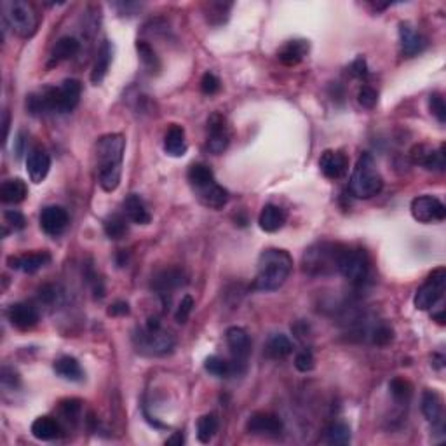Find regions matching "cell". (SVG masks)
Here are the masks:
<instances>
[{"label": "cell", "mask_w": 446, "mask_h": 446, "mask_svg": "<svg viewBox=\"0 0 446 446\" xmlns=\"http://www.w3.org/2000/svg\"><path fill=\"white\" fill-rule=\"evenodd\" d=\"M59 298H61V293H59V288L54 286V284H44V286L39 290V300H41V303H44V305H52V303L59 302Z\"/></svg>", "instance_id": "f6af8a7d"}, {"label": "cell", "mask_w": 446, "mask_h": 446, "mask_svg": "<svg viewBox=\"0 0 446 446\" xmlns=\"http://www.w3.org/2000/svg\"><path fill=\"white\" fill-rule=\"evenodd\" d=\"M125 138L119 133L105 134L97 143L98 183L105 192H114L121 185Z\"/></svg>", "instance_id": "7a4b0ae2"}, {"label": "cell", "mask_w": 446, "mask_h": 446, "mask_svg": "<svg viewBox=\"0 0 446 446\" xmlns=\"http://www.w3.org/2000/svg\"><path fill=\"white\" fill-rule=\"evenodd\" d=\"M25 134L19 133L18 138H16V147H14V154L18 155V157H21L23 154H25Z\"/></svg>", "instance_id": "11a10c76"}, {"label": "cell", "mask_w": 446, "mask_h": 446, "mask_svg": "<svg viewBox=\"0 0 446 446\" xmlns=\"http://www.w3.org/2000/svg\"><path fill=\"white\" fill-rule=\"evenodd\" d=\"M183 284H187V276L181 269H164L152 279V288L157 292L159 296L166 298L168 295H173L174 290L181 288Z\"/></svg>", "instance_id": "9a60e30c"}, {"label": "cell", "mask_w": 446, "mask_h": 446, "mask_svg": "<svg viewBox=\"0 0 446 446\" xmlns=\"http://www.w3.org/2000/svg\"><path fill=\"white\" fill-rule=\"evenodd\" d=\"M30 431H32V436L35 439H39V441H52V439H58L61 436L63 429L61 424L56 418L39 417L34 420Z\"/></svg>", "instance_id": "484cf974"}, {"label": "cell", "mask_w": 446, "mask_h": 446, "mask_svg": "<svg viewBox=\"0 0 446 446\" xmlns=\"http://www.w3.org/2000/svg\"><path fill=\"white\" fill-rule=\"evenodd\" d=\"M431 150H432V148L427 147V145H415V147L412 148V152H409L412 163L418 164V166H422V164L425 163L427 155L431 154Z\"/></svg>", "instance_id": "f907efd6"}, {"label": "cell", "mask_w": 446, "mask_h": 446, "mask_svg": "<svg viewBox=\"0 0 446 446\" xmlns=\"http://www.w3.org/2000/svg\"><path fill=\"white\" fill-rule=\"evenodd\" d=\"M389 389H391V394L394 396L396 401H406L412 396V385L403 378L392 380L391 384H389Z\"/></svg>", "instance_id": "60d3db41"}, {"label": "cell", "mask_w": 446, "mask_h": 446, "mask_svg": "<svg viewBox=\"0 0 446 446\" xmlns=\"http://www.w3.org/2000/svg\"><path fill=\"white\" fill-rule=\"evenodd\" d=\"M372 336H373V343H376V345L380 347H385L392 342V338H394V332H392L387 325H380L378 328L373 330Z\"/></svg>", "instance_id": "681fc988"}, {"label": "cell", "mask_w": 446, "mask_h": 446, "mask_svg": "<svg viewBox=\"0 0 446 446\" xmlns=\"http://www.w3.org/2000/svg\"><path fill=\"white\" fill-rule=\"evenodd\" d=\"M338 272L352 284H363L369 274V260L365 250L343 247L338 260Z\"/></svg>", "instance_id": "ba28073f"}, {"label": "cell", "mask_w": 446, "mask_h": 446, "mask_svg": "<svg viewBox=\"0 0 446 446\" xmlns=\"http://www.w3.org/2000/svg\"><path fill=\"white\" fill-rule=\"evenodd\" d=\"M9 136V114L8 112H4V138L8 140Z\"/></svg>", "instance_id": "6f0895ef"}, {"label": "cell", "mask_w": 446, "mask_h": 446, "mask_svg": "<svg viewBox=\"0 0 446 446\" xmlns=\"http://www.w3.org/2000/svg\"><path fill=\"white\" fill-rule=\"evenodd\" d=\"M307 52H309V42L303 39H295V41H288L279 49L277 58L286 67H295L300 61H303Z\"/></svg>", "instance_id": "603a6c76"}, {"label": "cell", "mask_w": 446, "mask_h": 446, "mask_svg": "<svg viewBox=\"0 0 446 446\" xmlns=\"http://www.w3.org/2000/svg\"><path fill=\"white\" fill-rule=\"evenodd\" d=\"M4 11V21L18 37L28 39L37 32L39 18L34 8L23 0H11L2 4Z\"/></svg>", "instance_id": "52a82bcc"}, {"label": "cell", "mask_w": 446, "mask_h": 446, "mask_svg": "<svg viewBox=\"0 0 446 446\" xmlns=\"http://www.w3.org/2000/svg\"><path fill=\"white\" fill-rule=\"evenodd\" d=\"M265 352L270 359H284L293 352L292 340L286 335H272L265 345Z\"/></svg>", "instance_id": "1f68e13d"}, {"label": "cell", "mask_w": 446, "mask_h": 446, "mask_svg": "<svg viewBox=\"0 0 446 446\" xmlns=\"http://www.w3.org/2000/svg\"><path fill=\"white\" fill-rule=\"evenodd\" d=\"M54 372L61 378L70 380V382H81L84 378V372L81 368V363L72 356H61L54 361Z\"/></svg>", "instance_id": "f546056e"}, {"label": "cell", "mask_w": 446, "mask_h": 446, "mask_svg": "<svg viewBox=\"0 0 446 446\" xmlns=\"http://www.w3.org/2000/svg\"><path fill=\"white\" fill-rule=\"evenodd\" d=\"M319 168L328 180H340L349 170V159L340 150H325L319 159Z\"/></svg>", "instance_id": "2e32d148"}, {"label": "cell", "mask_w": 446, "mask_h": 446, "mask_svg": "<svg viewBox=\"0 0 446 446\" xmlns=\"http://www.w3.org/2000/svg\"><path fill=\"white\" fill-rule=\"evenodd\" d=\"M293 270V259L288 251L270 247L259 256V272L254 277V292H276L288 281Z\"/></svg>", "instance_id": "3957f363"}, {"label": "cell", "mask_w": 446, "mask_h": 446, "mask_svg": "<svg viewBox=\"0 0 446 446\" xmlns=\"http://www.w3.org/2000/svg\"><path fill=\"white\" fill-rule=\"evenodd\" d=\"M382 188H384V178L376 170L375 159L372 154L365 152L358 159V164L349 180L350 194L358 199H372L382 192Z\"/></svg>", "instance_id": "5b68a950"}, {"label": "cell", "mask_w": 446, "mask_h": 446, "mask_svg": "<svg viewBox=\"0 0 446 446\" xmlns=\"http://www.w3.org/2000/svg\"><path fill=\"white\" fill-rule=\"evenodd\" d=\"M28 196V187L21 178H12L0 187V199L6 204H19Z\"/></svg>", "instance_id": "f1b7e54d"}, {"label": "cell", "mask_w": 446, "mask_h": 446, "mask_svg": "<svg viewBox=\"0 0 446 446\" xmlns=\"http://www.w3.org/2000/svg\"><path fill=\"white\" fill-rule=\"evenodd\" d=\"M103 230L110 239H122L128 234V220L119 213L110 214L103 220Z\"/></svg>", "instance_id": "e575fe53"}, {"label": "cell", "mask_w": 446, "mask_h": 446, "mask_svg": "<svg viewBox=\"0 0 446 446\" xmlns=\"http://www.w3.org/2000/svg\"><path fill=\"white\" fill-rule=\"evenodd\" d=\"M247 432L259 436H279L283 431V420L269 412H256L247 418Z\"/></svg>", "instance_id": "5bb4252c"}, {"label": "cell", "mask_w": 446, "mask_h": 446, "mask_svg": "<svg viewBox=\"0 0 446 446\" xmlns=\"http://www.w3.org/2000/svg\"><path fill=\"white\" fill-rule=\"evenodd\" d=\"M4 225L9 227L12 232H18L26 227V218L23 216L21 211L18 210H8L4 213Z\"/></svg>", "instance_id": "b9f144b4"}, {"label": "cell", "mask_w": 446, "mask_h": 446, "mask_svg": "<svg viewBox=\"0 0 446 446\" xmlns=\"http://www.w3.org/2000/svg\"><path fill=\"white\" fill-rule=\"evenodd\" d=\"M326 441L330 445H347L350 443V429L343 422H335L326 429Z\"/></svg>", "instance_id": "d590c367"}, {"label": "cell", "mask_w": 446, "mask_h": 446, "mask_svg": "<svg viewBox=\"0 0 446 446\" xmlns=\"http://www.w3.org/2000/svg\"><path fill=\"white\" fill-rule=\"evenodd\" d=\"M68 213L65 207L61 206H48L42 210L41 213V229L44 230L48 236L56 237L59 234L65 232L68 227Z\"/></svg>", "instance_id": "e0dca14e"}, {"label": "cell", "mask_w": 446, "mask_h": 446, "mask_svg": "<svg viewBox=\"0 0 446 446\" xmlns=\"http://www.w3.org/2000/svg\"><path fill=\"white\" fill-rule=\"evenodd\" d=\"M225 340L234 356V363H230V368H232L234 373L237 366L246 365L247 356L251 354V340L246 330L239 328V326H230L225 333Z\"/></svg>", "instance_id": "8fae6325"}, {"label": "cell", "mask_w": 446, "mask_h": 446, "mask_svg": "<svg viewBox=\"0 0 446 446\" xmlns=\"http://www.w3.org/2000/svg\"><path fill=\"white\" fill-rule=\"evenodd\" d=\"M183 443V436L181 434H174L173 438H170L166 441V445H181Z\"/></svg>", "instance_id": "9f6ffc18"}, {"label": "cell", "mask_w": 446, "mask_h": 446, "mask_svg": "<svg viewBox=\"0 0 446 446\" xmlns=\"http://www.w3.org/2000/svg\"><path fill=\"white\" fill-rule=\"evenodd\" d=\"M358 101L363 108H375L376 101H378V92L372 88V85H363L358 92Z\"/></svg>", "instance_id": "7bdbcfd3"}, {"label": "cell", "mask_w": 446, "mask_h": 446, "mask_svg": "<svg viewBox=\"0 0 446 446\" xmlns=\"http://www.w3.org/2000/svg\"><path fill=\"white\" fill-rule=\"evenodd\" d=\"M422 166H424L425 170H429V171L443 173V171H445V166H446L445 145H441V147H439L438 150H434V148H432L431 154L427 155V159H425V163L422 164Z\"/></svg>", "instance_id": "f35d334b"}, {"label": "cell", "mask_w": 446, "mask_h": 446, "mask_svg": "<svg viewBox=\"0 0 446 446\" xmlns=\"http://www.w3.org/2000/svg\"><path fill=\"white\" fill-rule=\"evenodd\" d=\"M8 319L11 321V325L14 326V328L26 332V330H32L34 326H37L39 319H41V314H39V309L34 303L18 302L9 307Z\"/></svg>", "instance_id": "7c38bea8"}, {"label": "cell", "mask_w": 446, "mask_h": 446, "mask_svg": "<svg viewBox=\"0 0 446 446\" xmlns=\"http://www.w3.org/2000/svg\"><path fill=\"white\" fill-rule=\"evenodd\" d=\"M136 51H138V54H140V59L143 61V65L148 68V70L154 72V70H159V68H161V61H159L157 54H155V51H154V48H152V45L148 44V42L138 41L136 42Z\"/></svg>", "instance_id": "8d00e7d4"}, {"label": "cell", "mask_w": 446, "mask_h": 446, "mask_svg": "<svg viewBox=\"0 0 446 446\" xmlns=\"http://www.w3.org/2000/svg\"><path fill=\"white\" fill-rule=\"evenodd\" d=\"M79 51H81V42H79L75 37L65 35V37L58 39V42H56L54 48H52L51 59L52 63L67 61V59L74 58Z\"/></svg>", "instance_id": "4dcf8cb0"}, {"label": "cell", "mask_w": 446, "mask_h": 446, "mask_svg": "<svg viewBox=\"0 0 446 446\" xmlns=\"http://www.w3.org/2000/svg\"><path fill=\"white\" fill-rule=\"evenodd\" d=\"M204 368H206V372L210 373V375L220 376V378L232 375L230 363L225 361L223 358H220V356H210V358L206 359V363H204Z\"/></svg>", "instance_id": "74e56055"}, {"label": "cell", "mask_w": 446, "mask_h": 446, "mask_svg": "<svg viewBox=\"0 0 446 446\" xmlns=\"http://www.w3.org/2000/svg\"><path fill=\"white\" fill-rule=\"evenodd\" d=\"M164 150L171 157H183L187 154V140L185 130L181 125L173 124L164 136Z\"/></svg>", "instance_id": "83f0119b"}, {"label": "cell", "mask_w": 446, "mask_h": 446, "mask_svg": "<svg viewBox=\"0 0 446 446\" xmlns=\"http://www.w3.org/2000/svg\"><path fill=\"white\" fill-rule=\"evenodd\" d=\"M399 41H401L403 54L408 56V58L420 54L427 48L425 37H422L417 30L413 28L412 25H408V23H401L399 25Z\"/></svg>", "instance_id": "ffe728a7"}, {"label": "cell", "mask_w": 446, "mask_h": 446, "mask_svg": "<svg viewBox=\"0 0 446 446\" xmlns=\"http://www.w3.org/2000/svg\"><path fill=\"white\" fill-rule=\"evenodd\" d=\"M412 216L418 223H436L443 221L446 218V207L438 197L432 196H418L412 201Z\"/></svg>", "instance_id": "30bf717a"}, {"label": "cell", "mask_w": 446, "mask_h": 446, "mask_svg": "<svg viewBox=\"0 0 446 446\" xmlns=\"http://www.w3.org/2000/svg\"><path fill=\"white\" fill-rule=\"evenodd\" d=\"M192 310H194V298L190 295H185L183 298H181L180 305H178L176 312H174V319H176L180 325H185V323L188 321L190 314H192Z\"/></svg>", "instance_id": "ee69618b"}, {"label": "cell", "mask_w": 446, "mask_h": 446, "mask_svg": "<svg viewBox=\"0 0 446 446\" xmlns=\"http://www.w3.org/2000/svg\"><path fill=\"white\" fill-rule=\"evenodd\" d=\"M124 214L125 218L136 225H148L152 221V214L148 211L147 204L138 194H130L124 199Z\"/></svg>", "instance_id": "7402d4cb"}, {"label": "cell", "mask_w": 446, "mask_h": 446, "mask_svg": "<svg viewBox=\"0 0 446 446\" xmlns=\"http://www.w3.org/2000/svg\"><path fill=\"white\" fill-rule=\"evenodd\" d=\"M107 312H108V316H112V317L128 316V314L131 312L130 303H128V302H122V300H119V302H114L110 307H108Z\"/></svg>", "instance_id": "f5cc1de1"}, {"label": "cell", "mask_w": 446, "mask_h": 446, "mask_svg": "<svg viewBox=\"0 0 446 446\" xmlns=\"http://www.w3.org/2000/svg\"><path fill=\"white\" fill-rule=\"evenodd\" d=\"M220 88H221L220 79H218L214 74H211V72L204 74L203 79H201V91H203L204 94H207V97L216 94V92L220 91Z\"/></svg>", "instance_id": "bcb514c9"}, {"label": "cell", "mask_w": 446, "mask_h": 446, "mask_svg": "<svg viewBox=\"0 0 446 446\" xmlns=\"http://www.w3.org/2000/svg\"><path fill=\"white\" fill-rule=\"evenodd\" d=\"M218 427H220V422H218V417L214 413L203 415L197 422V439L201 443H210L216 436Z\"/></svg>", "instance_id": "836d02e7"}, {"label": "cell", "mask_w": 446, "mask_h": 446, "mask_svg": "<svg viewBox=\"0 0 446 446\" xmlns=\"http://www.w3.org/2000/svg\"><path fill=\"white\" fill-rule=\"evenodd\" d=\"M350 74L356 75V77L363 79L368 75V70H366V61L363 58H358L354 63H352V67H350Z\"/></svg>", "instance_id": "db71d44e"}, {"label": "cell", "mask_w": 446, "mask_h": 446, "mask_svg": "<svg viewBox=\"0 0 446 446\" xmlns=\"http://www.w3.org/2000/svg\"><path fill=\"white\" fill-rule=\"evenodd\" d=\"M138 352L147 356H166L174 349V336L163 330L157 317H148L145 328L138 330L133 336Z\"/></svg>", "instance_id": "8992f818"}, {"label": "cell", "mask_w": 446, "mask_h": 446, "mask_svg": "<svg viewBox=\"0 0 446 446\" xmlns=\"http://www.w3.org/2000/svg\"><path fill=\"white\" fill-rule=\"evenodd\" d=\"M207 131H210L207 148H210L211 154H223L230 143V134L229 130H227L225 119L221 117L220 114L211 115L210 121H207Z\"/></svg>", "instance_id": "4fadbf2b"}, {"label": "cell", "mask_w": 446, "mask_h": 446, "mask_svg": "<svg viewBox=\"0 0 446 446\" xmlns=\"http://www.w3.org/2000/svg\"><path fill=\"white\" fill-rule=\"evenodd\" d=\"M422 413L429 424L443 427V399L436 391H425L422 396Z\"/></svg>", "instance_id": "cb8c5ba5"}, {"label": "cell", "mask_w": 446, "mask_h": 446, "mask_svg": "<svg viewBox=\"0 0 446 446\" xmlns=\"http://www.w3.org/2000/svg\"><path fill=\"white\" fill-rule=\"evenodd\" d=\"M2 385H4L6 389L11 387H18L19 385V376L18 373L14 372V369H9V368H4L2 369Z\"/></svg>", "instance_id": "816d5d0a"}, {"label": "cell", "mask_w": 446, "mask_h": 446, "mask_svg": "<svg viewBox=\"0 0 446 446\" xmlns=\"http://www.w3.org/2000/svg\"><path fill=\"white\" fill-rule=\"evenodd\" d=\"M197 197H199V201L206 207H211V210H221V207L229 203V190L214 181V183L207 185V187L199 188V190H197Z\"/></svg>", "instance_id": "d4e9b609"}, {"label": "cell", "mask_w": 446, "mask_h": 446, "mask_svg": "<svg viewBox=\"0 0 446 446\" xmlns=\"http://www.w3.org/2000/svg\"><path fill=\"white\" fill-rule=\"evenodd\" d=\"M314 365H316V359H314V354L310 352V350L305 349L295 356V368L298 369V372L302 373L312 372Z\"/></svg>", "instance_id": "7dc6e473"}, {"label": "cell", "mask_w": 446, "mask_h": 446, "mask_svg": "<svg viewBox=\"0 0 446 446\" xmlns=\"http://www.w3.org/2000/svg\"><path fill=\"white\" fill-rule=\"evenodd\" d=\"M187 178L196 190L214 183L213 170L210 166H206V164H192V166L188 168Z\"/></svg>", "instance_id": "d6a6232c"}, {"label": "cell", "mask_w": 446, "mask_h": 446, "mask_svg": "<svg viewBox=\"0 0 446 446\" xmlns=\"http://www.w3.org/2000/svg\"><path fill=\"white\" fill-rule=\"evenodd\" d=\"M434 319L439 323V325H445V310H441V312L434 314Z\"/></svg>", "instance_id": "680465c9"}, {"label": "cell", "mask_w": 446, "mask_h": 446, "mask_svg": "<svg viewBox=\"0 0 446 446\" xmlns=\"http://www.w3.org/2000/svg\"><path fill=\"white\" fill-rule=\"evenodd\" d=\"M446 290V269L445 267H438L429 274L425 283L415 293V307L418 310H431L439 300L443 298Z\"/></svg>", "instance_id": "9c48e42d"}, {"label": "cell", "mask_w": 446, "mask_h": 446, "mask_svg": "<svg viewBox=\"0 0 446 446\" xmlns=\"http://www.w3.org/2000/svg\"><path fill=\"white\" fill-rule=\"evenodd\" d=\"M51 170V157L42 148H34L26 157V173L34 183H42Z\"/></svg>", "instance_id": "d6986e66"}, {"label": "cell", "mask_w": 446, "mask_h": 446, "mask_svg": "<svg viewBox=\"0 0 446 446\" xmlns=\"http://www.w3.org/2000/svg\"><path fill=\"white\" fill-rule=\"evenodd\" d=\"M288 220V213L277 204H265L259 216V225L263 232L274 234L281 230Z\"/></svg>", "instance_id": "44dd1931"}, {"label": "cell", "mask_w": 446, "mask_h": 446, "mask_svg": "<svg viewBox=\"0 0 446 446\" xmlns=\"http://www.w3.org/2000/svg\"><path fill=\"white\" fill-rule=\"evenodd\" d=\"M429 110H431V114L434 115V117L438 119L441 124H445L446 122V105H445V100H443V97L439 94V92H432L431 97H429Z\"/></svg>", "instance_id": "ab89813d"}, {"label": "cell", "mask_w": 446, "mask_h": 446, "mask_svg": "<svg viewBox=\"0 0 446 446\" xmlns=\"http://www.w3.org/2000/svg\"><path fill=\"white\" fill-rule=\"evenodd\" d=\"M112 56H114V48H112L110 41H103V44L100 45L97 61H94V67H92V72H91L92 84H101L103 79L107 77L108 68H110V63H112Z\"/></svg>", "instance_id": "4316f807"}, {"label": "cell", "mask_w": 446, "mask_h": 446, "mask_svg": "<svg viewBox=\"0 0 446 446\" xmlns=\"http://www.w3.org/2000/svg\"><path fill=\"white\" fill-rule=\"evenodd\" d=\"M61 413L67 420L77 422V418L81 417V401H79V399H67V401H63Z\"/></svg>", "instance_id": "c3c4849f"}, {"label": "cell", "mask_w": 446, "mask_h": 446, "mask_svg": "<svg viewBox=\"0 0 446 446\" xmlns=\"http://www.w3.org/2000/svg\"><path fill=\"white\" fill-rule=\"evenodd\" d=\"M8 263L11 269L19 270V272L35 274L51 263V254H49L48 251L26 253V254H21V256H11V259L8 260Z\"/></svg>", "instance_id": "ac0fdd59"}, {"label": "cell", "mask_w": 446, "mask_h": 446, "mask_svg": "<svg viewBox=\"0 0 446 446\" xmlns=\"http://www.w3.org/2000/svg\"><path fill=\"white\" fill-rule=\"evenodd\" d=\"M82 84L77 79H67L59 88H44L26 98L30 114H68L81 101Z\"/></svg>", "instance_id": "6da1fadb"}, {"label": "cell", "mask_w": 446, "mask_h": 446, "mask_svg": "<svg viewBox=\"0 0 446 446\" xmlns=\"http://www.w3.org/2000/svg\"><path fill=\"white\" fill-rule=\"evenodd\" d=\"M343 246L330 241L312 244L303 253V272L312 277H326L338 272V260Z\"/></svg>", "instance_id": "277c9868"}]
</instances>
